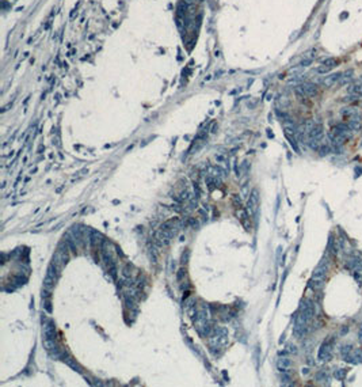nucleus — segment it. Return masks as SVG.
Wrapping results in <instances>:
<instances>
[{"instance_id": "nucleus-1", "label": "nucleus", "mask_w": 362, "mask_h": 387, "mask_svg": "<svg viewBox=\"0 0 362 387\" xmlns=\"http://www.w3.org/2000/svg\"><path fill=\"white\" fill-rule=\"evenodd\" d=\"M175 232H176V231H174V230H163V228H160L158 232H156V241H158L159 245L167 246V245H169V242H171V239L174 238Z\"/></svg>"}, {"instance_id": "nucleus-2", "label": "nucleus", "mask_w": 362, "mask_h": 387, "mask_svg": "<svg viewBox=\"0 0 362 387\" xmlns=\"http://www.w3.org/2000/svg\"><path fill=\"white\" fill-rule=\"evenodd\" d=\"M258 208H259V193H258V190H252V193L248 197L247 211L250 212L251 216H255L258 213Z\"/></svg>"}, {"instance_id": "nucleus-3", "label": "nucleus", "mask_w": 362, "mask_h": 387, "mask_svg": "<svg viewBox=\"0 0 362 387\" xmlns=\"http://www.w3.org/2000/svg\"><path fill=\"white\" fill-rule=\"evenodd\" d=\"M179 227H181V220H179L178 217L168 219V220H165L164 223L160 225V228H163V230H174V231H176Z\"/></svg>"}, {"instance_id": "nucleus-4", "label": "nucleus", "mask_w": 362, "mask_h": 387, "mask_svg": "<svg viewBox=\"0 0 362 387\" xmlns=\"http://www.w3.org/2000/svg\"><path fill=\"white\" fill-rule=\"evenodd\" d=\"M43 338H56V328L53 322L43 325Z\"/></svg>"}, {"instance_id": "nucleus-5", "label": "nucleus", "mask_w": 362, "mask_h": 387, "mask_svg": "<svg viewBox=\"0 0 362 387\" xmlns=\"http://www.w3.org/2000/svg\"><path fill=\"white\" fill-rule=\"evenodd\" d=\"M290 365H292V361H290V359H287V357H281L280 360H278V363H277V367H278V370H280L281 372H289V368H290Z\"/></svg>"}, {"instance_id": "nucleus-6", "label": "nucleus", "mask_w": 362, "mask_h": 387, "mask_svg": "<svg viewBox=\"0 0 362 387\" xmlns=\"http://www.w3.org/2000/svg\"><path fill=\"white\" fill-rule=\"evenodd\" d=\"M185 276H186V269L185 268H181L179 270H178V274H176V280L181 283V281H183V279H185Z\"/></svg>"}, {"instance_id": "nucleus-7", "label": "nucleus", "mask_w": 362, "mask_h": 387, "mask_svg": "<svg viewBox=\"0 0 362 387\" xmlns=\"http://www.w3.org/2000/svg\"><path fill=\"white\" fill-rule=\"evenodd\" d=\"M187 224H190L191 227H194V228H197L198 227V221L194 219V217H189L187 219Z\"/></svg>"}, {"instance_id": "nucleus-8", "label": "nucleus", "mask_w": 362, "mask_h": 387, "mask_svg": "<svg viewBox=\"0 0 362 387\" xmlns=\"http://www.w3.org/2000/svg\"><path fill=\"white\" fill-rule=\"evenodd\" d=\"M308 372H309V371H308V368H304V370H303V374H308Z\"/></svg>"}]
</instances>
